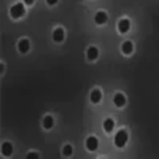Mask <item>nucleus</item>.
<instances>
[{
  "mask_svg": "<svg viewBox=\"0 0 159 159\" xmlns=\"http://www.w3.org/2000/svg\"><path fill=\"white\" fill-rule=\"evenodd\" d=\"M24 13H25V10H24V5L22 3H16V5H13L10 8V15H11V18H15V19L22 18Z\"/></svg>",
  "mask_w": 159,
  "mask_h": 159,
  "instance_id": "obj_1",
  "label": "nucleus"
},
{
  "mask_svg": "<svg viewBox=\"0 0 159 159\" xmlns=\"http://www.w3.org/2000/svg\"><path fill=\"white\" fill-rule=\"evenodd\" d=\"M126 143H127V132L123 129V130H119L118 134L115 135V145L118 148H123Z\"/></svg>",
  "mask_w": 159,
  "mask_h": 159,
  "instance_id": "obj_2",
  "label": "nucleus"
},
{
  "mask_svg": "<svg viewBox=\"0 0 159 159\" xmlns=\"http://www.w3.org/2000/svg\"><path fill=\"white\" fill-rule=\"evenodd\" d=\"M86 148H88L89 151H96V150L99 148V140H97L94 135L88 137V139H86Z\"/></svg>",
  "mask_w": 159,
  "mask_h": 159,
  "instance_id": "obj_3",
  "label": "nucleus"
},
{
  "mask_svg": "<svg viewBox=\"0 0 159 159\" xmlns=\"http://www.w3.org/2000/svg\"><path fill=\"white\" fill-rule=\"evenodd\" d=\"M118 29H119V32H121V34L129 32V29H130V21H129V19H121V21L118 22Z\"/></svg>",
  "mask_w": 159,
  "mask_h": 159,
  "instance_id": "obj_4",
  "label": "nucleus"
},
{
  "mask_svg": "<svg viewBox=\"0 0 159 159\" xmlns=\"http://www.w3.org/2000/svg\"><path fill=\"white\" fill-rule=\"evenodd\" d=\"M113 102H115L116 107H124V105H126V97H124V94H121V92H118V94H115Z\"/></svg>",
  "mask_w": 159,
  "mask_h": 159,
  "instance_id": "obj_5",
  "label": "nucleus"
},
{
  "mask_svg": "<svg viewBox=\"0 0 159 159\" xmlns=\"http://www.w3.org/2000/svg\"><path fill=\"white\" fill-rule=\"evenodd\" d=\"M18 49L22 52V54H24V52H27V51L30 49V43H29V40H27V38H22L21 42L18 43Z\"/></svg>",
  "mask_w": 159,
  "mask_h": 159,
  "instance_id": "obj_6",
  "label": "nucleus"
},
{
  "mask_svg": "<svg viewBox=\"0 0 159 159\" xmlns=\"http://www.w3.org/2000/svg\"><path fill=\"white\" fill-rule=\"evenodd\" d=\"M64 37H65V35H64V29H61V27H59V29H56L54 32H52V40H54L56 43L64 42Z\"/></svg>",
  "mask_w": 159,
  "mask_h": 159,
  "instance_id": "obj_7",
  "label": "nucleus"
},
{
  "mask_svg": "<svg viewBox=\"0 0 159 159\" xmlns=\"http://www.w3.org/2000/svg\"><path fill=\"white\" fill-rule=\"evenodd\" d=\"M86 56H88V59H91V61H96V59L99 57V49H97L96 46H91V48H88Z\"/></svg>",
  "mask_w": 159,
  "mask_h": 159,
  "instance_id": "obj_8",
  "label": "nucleus"
},
{
  "mask_svg": "<svg viewBox=\"0 0 159 159\" xmlns=\"http://www.w3.org/2000/svg\"><path fill=\"white\" fill-rule=\"evenodd\" d=\"M11 153H13V145H11L10 142L2 143V154H3V156H7V157H10V156H11Z\"/></svg>",
  "mask_w": 159,
  "mask_h": 159,
  "instance_id": "obj_9",
  "label": "nucleus"
},
{
  "mask_svg": "<svg viewBox=\"0 0 159 159\" xmlns=\"http://www.w3.org/2000/svg\"><path fill=\"white\" fill-rule=\"evenodd\" d=\"M94 19H96L97 24H105V22L108 21V16H107V13H105V11H99Z\"/></svg>",
  "mask_w": 159,
  "mask_h": 159,
  "instance_id": "obj_10",
  "label": "nucleus"
},
{
  "mask_svg": "<svg viewBox=\"0 0 159 159\" xmlns=\"http://www.w3.org/2000/svg\"><path fill=\"white\" fill-rule=\"evenodd\" d=\"M100 99H102V92H100V89H94V91L91 92V102H92V103H99Z\"/></svg>",
  "mask_w": 159,
  "mask_h": 159,
  "instance_id": "obj_11",
  "label": "nucleus"
},
{
  "mask_svg": "<svg viewBox=\"0 0 159 159\" xmlns=\"http://www.w3.org/2000/svg\"><path fill=\"white\" fill-rule=\"evenodd\" d=\"M121 49H123L124 54H130V52L134 51V43H132V42H124Z\"/></svg>",
  "mask_w": 159,
  "mask_h": 159,
  "instance_id": "obj_12",
  "label": "nucleus"
},
{
  "mask_svg": "<svg viewBox=\"0 0 159 159\" xmlns=\"http://www.w3.org/2000/svg\"><path fill=\"white\" fill-rule=\"evenodd\" d=\"M113 127H115V121H113L111 118H108V119H105V121H103V129H105V132H111Z\"/></svg>",
  "mask_w": 159,
  "mask_h": 159,
  "instance_id": "obj_13",
  "label": "nucleus"
},
{
  "mask_svg": "<svg viewBox=\"0 0 159 159\" xmlns=\"http://www.w3.org/2000/svg\"><path fill=\"white\" fill-rule=\"evenodd\" d=\"M43 126H45V129H51L52 126H54V118L52 116H45V119H43Z\"/></svg>",
  "mask_w": 159,
  "mask_h": 159,
  "instance_id": "obj_14",
  "label": "nucleus"
},
{
  "mask_svg": "<svg viewBox=\"0 0 159 159\" xmlns=\"http://www.w3.org/2000/svg\"><path fill=\"white\" fill-rule=\"evenodd\" d=\"M72 153H73V147H72V145H65V147L62 148V154L64 156H72Z\"/></svg>",
  "mask_w": 159,
  "mask_h": 159,
  "instance_id": "obj_15",
  "label": "nucleus"
},
{
  "mask_svg": "<svg viewBox=\"0 0 159 159\" xmlns=\"http://www.w3.org/2000/svg\"><path fill=\"white\" fill-rule=\"evenodd\" d=\"M25 159H38V153H34V151H30L29 154H27V157Z\"/></svg>",
  "mask_w": 159,
  "mask_h": 159,
  "instance_id": "obj_16",
  "label": "nucleus"
},
{
  "mask_svg": "<svg viewBox=\"0 0 159 159\" xmlns=\"http://www.w3.org/2000/svg\"><path fill=\"white\" fill-rule=\"evenodd\" d=\"M48 2V5H54V3H57V0H46Z\"/></svg>",
  "mask_w": 159,
  "mask_h": 159,
  "instance_id": "obj_17",
  "label": "nucleus"
},
{
  "mask_svg": "<svg viewBox=\"0 0 159 159\" xmlns=\"http://www.w3.org/2000/svg\"><path fill=\"white\" fill-rule=\"evenodd\" d=\"M35 2V0H24V3H27V5H32Z\"/></svg>",
  "mask_w": 159,
  "mask_h": 159,
  "instance_id": "obj_18",
  "label": "nucleus"
}]
</instances>
